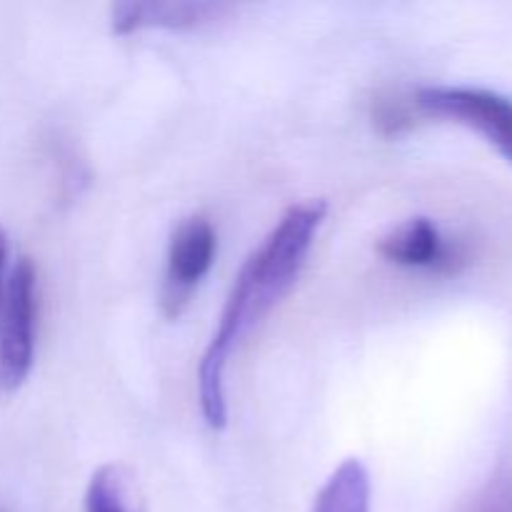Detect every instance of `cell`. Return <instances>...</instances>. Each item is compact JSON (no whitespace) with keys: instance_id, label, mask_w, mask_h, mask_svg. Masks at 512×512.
Here are the masks:
<instances>
[{"instance_id":"12","label":"cell","mask_w":512,"mask_h":512,"mask_svg":"<svg viewBox=\"0 0 512 512\" xmlns=\"http://www.w3.org/2000/svg\"><path fill=\"white\" fill-rule=\"evenodd\" d=\"M0 512H8V510H5V508H3V505H0Z\"/></svg>"},{"instance_id":"8","label":"cell","mask_w":512,"mask_h":512,"mask_svg":"<svg viewBox=\"0 0 512 512\" xmlns=\"http://www.w3.org/2000/svg\"><path fill=\"white\" fill-rule=\"evenodd\" d=\"M85 512H135L123 473L115 465H103L93 473L85 490Z\"/></svg>"},{"instance_id":"4","label":"cell","mask_w":512,"mask_h":512,"mask_svg":"<svg viewBox=\"0 0 512 512\" xmlns=\"http://www.w3.org/2000/svg\"><path fill=\"white\" fill-rule=\"evenodd\" d=\"M218 255V233L205 215L180 220L168 245L163 283V310L168 318H178L188 305L200 280L213 268Z\"/></svg>"},{"instance_id":"5","label":"cell","mask_w":512,"mask_h":512,"mask_svg":"<svg viewBox=\"0 0 512 512\" xmlns=\"http://www.w3.org/2000/svg\"><path fill=\"white\" fill-rule=\"evenodd\" d=\"M378 253L388 263L410 270L453 275L468 263V253L460 243L445 238L430 218H410L395 225L378 243Z\"/></svg>"},{"instance_id":"7","label":"cell","mask_w":512,"mask_h":512,"mask_svg":"<svg viewBox=\"0 0 512 512\" xmlns=\"http://www.w3.org/2000/svg\"><path fill=\"white\" fill-rule=\"evenodd\" d=\"M370 473L358 458H348L320 488L313 512H370Z\"/></svg>"},{"instance_id":"11","label":"cell","mask_w":512,"mask_h":512,"mask_svg":"<svg viewBox=\"0 0 512 512\" xmlns=\"http://www.w3.org/2000/svg\"><path fill=\"white\" fill-rule=\"evenodd\" d=\"M5 260H8V240H5V233L0 230V300H3L5 293Z\"/></svg>"},{"instance_id":"1","label":"cell","mask_w":512,"mask_h":512,"mask_svg":"<svg viewBox=\"0 0 512 512\" xmlns=\"http://www.w3.org/2000/svg\"><path fill=\"white\" fill-rule=\"evenodd\" d=\"M325 215H328V203L323 198L293 203L240 268L220 313L218 328L198 368L200 410H203L205 423L213 430H223L228 425L225 370H228L230 355L238 350L245 335L293 288L318 238Z\"/></svg>"},{"instance_id":"10","label":"cell","mask_w":512,"mask_h":512,"mask_svg":"<svg viewBox=\"0 0 512 512\" xmlns=\"http://www.w3.org/2000/svg\"><path fill=\"white\" fill-rule=\"evenodd\" d=\"M475 512H512V485H495V488L480 500Z\"/></svg>"},{"instance_id":"6","label":"cell","mask_w":512,"mask_h":512,"mask_svg":"<svg viewBox=\"0 0 512 512\" xmlns=\"http://www.w3.org/2000/svg\"><path fill=\"white\" fill-rule=\"evenodd\" d=\"M233 10L228 3L205 0H125L110 13V28L118 35L138 30H200L218 23Z\"/></svg>"},{"instance_id":"2","label":"cell","mask_w":512,"mask_h":512,"mask_svg":"<svg viewBox=\"0 0 512 512\" xmlns=\"http://www.w3.org/2000/svg\"><path fill=\"white\" fill-rule=\"evenodd\" d=\"M38 270L20 258L10 270L0 300V390L13 393L28 380L38 338Z\"/></svg>"},{"instance_id":"9","label":"cell","mask_w":512,"mask_h":512,"mask_svg":"<svg viewBox=\"0 0 512 512\" xmlns=\"http://www.w3.org/2000/svg\"><path fill=\"white\" fill-rule=\"evenodd\" d=\"M420 113L415 108L413 93L405 95L403 90H393V93H383L375 98L373 103V123L388 138L403 135L418 123Z\"/></svg>"},{"instance_id":"3","label":"cell","mask_w":512,"mask_h":512,"mask_svg":"<svg viewBox=\"0 0 512 512\" xmlns=\"http://www.w3.org/2000/svg\"><path fill=\"white\" fill-rule=\"evenodd\" d=\"M420 118H445L478 130L512 165V100L468 85H425L413 93Z\"/></svg>"}]
</instances>
